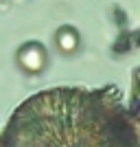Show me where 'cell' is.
Segmentation results:
<instances>
[{"label": "cell", "mask_w": 140, "mask_h": 147, "mask_svg": "<svg viewBox=\"0 0 140 147\" xmlns=\"http://www.w3.org/2000/svg\"><path fill=\"white\" fill-rule=\"evenodd\" d=\"M0 147H140V68L129 105L116 86L33 94L9 119Z\"/></svg>", "instance_id": "6da1fadb"}, {"label": "cell", "mask_w": 140, "mask_h": 147, "mask_svg": "<svg viewBox=\"0 0 140 147\" xmlns=\"http://www.w3.org/2000/svg\"><path fill=\"white\" fill-rule=\"evenodd\" d=\"M18 66L29 75H40L48 64V53L40 42H26L18 49V55H15Z\"/></svg>", "instance_id": "7a4b0ae2"}, {"label": "cell", "mask_w": 140, "mask_h": 147, "mask_svg": "<svg viewBox=\"0 0 140 147\" xmlns=\"http://www.w3.org/2000/svg\"><path fill=\"white\" fill-rule=\"evenodd\" d=\"M79 44H81V37L79 33L72 29V26H59L55 33V46L59 53L64 55H72L79 51Z\"/></svg>", "instance_id": "3957f363"}]
</instances>
